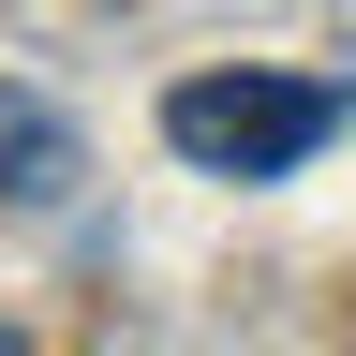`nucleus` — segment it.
<instances>
[{"label": "nucleus", "mask_w": 356, "mask_h": 356, "mask_svg": "<svg viewBox=\"0 0 356 356\" xmlns=\"http://www.w3.org/2000/svg\"><path fill=\"white\" fill-rule=\"evenodd\" d=\"M341 119H356L341 74H267V60H222V74H178L163 89V149L193 178H297Z\"/></svg>", "instance_id": "1"}, {"label": "nucleus", "mask_w": 356, "mask_h": 356, "mask_svg": "<svg viewBox=\"0 0 356 356\" xmlns=\"http://www.w3.org/2000/svg\"><path fill=\"white\" fill-rule=\"evenodd\" d=\"M0 356H30V327H15V312H0Z\"/></svg>", "instance_id": "2"}]
</instances>
